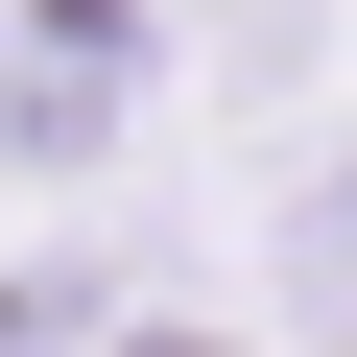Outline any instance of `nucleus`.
Here are the masks:
<instances>
[{
	"mask_svg": "<svg viewBox=\"0 0 357 357\" xmlns=\"http://www.w3.org/2000/svg\"><path fill=\"white\" fill-rule=\"evenodd\" d=\"M286 333H310V357H357V167L286 215Z\"/></svg>",
	"mask_w": 357,
	"mask_h": 357,
	"instance_id": "nucleus-1",
	"label": "nucleus"
},
{
	"mask_svg": "<svg viewBox=\"0 0 357 357\" xmlns=\"http://www.w3.org/2000/svg\"><path fill=\"white\" fill-rule=\"evenodd\" d=\"M119 357H215V333H119Z\"/></svg>",
	"mask_w": 357,
	"mask_h": 357,
	"instance_id": "nucleus-2",
	"label": "nucleus"
}]
</instances>
